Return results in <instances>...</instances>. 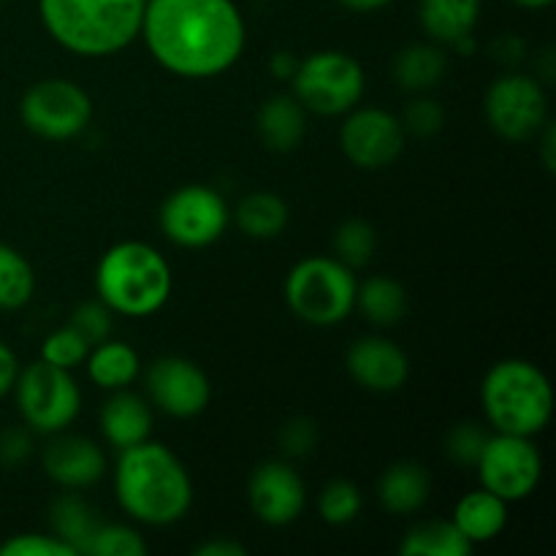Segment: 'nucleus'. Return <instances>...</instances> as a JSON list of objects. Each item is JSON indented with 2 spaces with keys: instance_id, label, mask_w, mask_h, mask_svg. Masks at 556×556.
Returning <instances> with one entry per match:
<instances>
[{
  "instance_id": "nucleus-1",
  "label": "nucleus",
  "mask_w": 556,
  "mask_h": 556,
  "mask_svg": "<svg viewBox=\"0 0 556 556\" xmlns=\"http://www.w3.org/2000/svg\"><path fill=\"white\" fill-rule=\"evenodd\" d=\"M141 36L168 74L210 79L237 65L248 27L233 0H147Z\"/></svg>"
},
{
  "instance_id": "nucleus-2",
  "label": "nucleus",
  "mask_w": 556,
  "mask_h": 556,
  "mask_svg": "<svg viewBox=\"0 0 556 556\" xmlns=\"http://www.w3.org/2000/svg\"><path fill=\"white\" fill-rule=\"evenodd\" d=\"M114 494L134 521L168 527L188 516L193 505V481L172 448L144 440L119 451Z\"/></svg>"
},
{
  "instance_id": "nucleus-3",
  "label": "nucleus",
  "mask_w": 556,
  "mask_h": 556,
  "mask_svg": "<svg viewBox=\"0 0 556 556\" xmlns=\"http://www.w3.org/2000/svg\"><path fill=\"white\" fill-rule=\"evenodd\" d=\"M147 0H38L49 36L81 58L123 52L141 36Z\"/></svg>"
},
{
  "instance_id": "nucleus-4",
  "label": "nucleus",
  "mask_w": 556,
  "mask_h": 556,
  "mask_svg": "<svg viewBox=\"0 0 556 556\" xmlns=\"http://www.w3.org/2000/svg\"><path fill=\"white\" fill-rule=\"evenodd\" d=\"M172 266L147 242H117L103 253L96 269L98 299L125 318L155 315L172 296Z\"/></svg>"
},
{
  "instance_id": "nucleus-5",
  "label": "nucleus",
  "mask_w": 556,
  "mask_h": 556,
  "mask_svg": "<svg viewBox=\"0 0 556 556\" xmlns=\"http://www.w3.org/2000/svg\"><path fill=\"white\" fill-rule=\"evenodd\" d=\"M481 405L494 432L535 438L554 416V389L527 358H503L483 378Z\"/></svg>"
},
{
  "instance_id": "nucleus-6",
  "label": "nucleus",
  "mask_w": 556,
  "mask_h": 556,
  "mask_svg": "<svg viewBox=\"0 0 556 556\" xmlns=\"http://www.w3.org/2000/svg\"><path fill=\"white\" fill-rule=\"evenodd\" d=\"M358 282L340 258L313 255L288 271L286 302L299 320L318 329L342 324L356 309Z\"/></svg>"
},
{
  "instance_id": "nucleus-7",
  "label": "nucleus",
  "mask_w": 556,
  "mask_h": 556,
  "mask_svg": "<svg viewBox=\"0 0 556 556\" xmlns=\"http://www.w3.org/2000/svg\"><path fill=\"white\" fill-rule=\"evenodd\" d=\"M291 85L293 96L307 112L320 114V117H340L356 109L367 79H364L362 63L353 54L324 49V52L299 60Z\"/></svg>"
},
{
  "instance_id": "nucleus-8",
  "label": "nucleus",
  "mask_w": 556,
  "mask_h": 556,
  "mask_svg": "<svg viewBox=\"0 0 556 556\" xmlns=\"http://www.w3.org/2000/svg\"><path fill=\"white\" fill-rule=\"evenodd\" d=\"M14 391L25 427L47 438L65 432L81 410V391L71 369L52 367L43 358L20 369Z\"/></svg>"
},
{
  "instance_id": "nucleus-9",
  "label": "nucleus",
  "mask_w": 556,
  "mask_h": 556,
  "mask_svg": "<svg viewBox=\"0 0 556 556\" xmlns=\"http://www.w3.org/2000/svg\"><path fill=\"white\" fill-rule=\"evenodd\" d=\"M20 117L38 139L68 141L90 125L92 101L76 81L41 79L22 96Z\"/></svg>"
},
{
  "instance_id": "nucleus-10",
  "label": "nucleus",
  "mask_w": 556,
  "mask_h": 556,
  "mask_svg": "<svg viewBox=\"0 0 556 556\" xmlns=\"http://www.w3.org/2000/svg\"><path fill=\"white\" fill-rule=\"evenodd\" d=\"M481 486L503 497L505 503L527 500L543 478V456L532 438L494 432L489 434L478 459Z\"/></svg>"
},
{
  "instance_id": "nucleus-11",
  "label": "nucleus",
  "mask_w": 556,
  "mask_h": 556,
  "mask_svg": "<svg viewBox=\"0 0 556 556\" xmlns=\"http://www.w3.org/2000/svg\"><path fill=\"white\" fill-rule=\"evenodd\" d=\"M231 210L210 185H182L161 206V228L174 244L201 250L226 233Z\"/></svg>"
},
{
  "instance_id": "nucleus-12",
  "label": "nucleus",
  "mask_w": 556,
  "mask_h": 556,
  "mask_svg": "<svg viewBox=\"0 0 556 556\" xmlns=\"http://www.w3.org/2000/svg\"><path fill=\"white\" fill-rule=\"evenodd\" d=\"M483 112L494 134L521 144L535 139L548 123L546 90L535 76L505 74L486 90Z\"/></svg>"
},
{
  "instance_id": "nucleus-13",
  "label": "nucleus",
  "mask_w": 556,
  "mask_h": 556,
  "mask_svg": "<svg viewBox=\"0 0 556 556\" xmlns=\"http://www.w3.org/2000/svg\"><path fill=\"white\" fill-rule=\"evenodd\" d=\"M340 144L353 166L378 172L391 166L405 152V125L386 109H356L342 123Z\"/></svg>"
},
{
  "instance_id": "nucleus-14",
  "label": "nucleus",
  "mask_w": 556,
  "mask_h": 556,
  "mask_svg": "<svg viewBox=\"0 0 556 556\" xmlns=\"http://www.w3.org/2000/svg\"><path fill=\"white\" fill-rule=\"evenodd\" d=\"M150 402L172 418H195L210 407L212 383L204 369L185 356H161L147 369Z\"/></svg>"
},
{
  "instance_id": "nucleus-15",
  "label": "nucleus",
  "mask_w": 556,
  "mask_h": 556,
  "mask_svg": "<svg viewBox=\"0 0 556 556\" xmlns=\"http://www.w3.org/2000/svg\"><path fill=\"white\" fill-rule=\"evenodd\" d=\"M248 497L250 508L264 525L286 527L304 514L307 489L288 462H264L250 476Z\"/></svg>"
},
{
  "instance_id": "nucleus-16",
  "label": "nucleus",
  "mask_w": 556,
  "mask_h": 556,
  "mask_svg": "<svg viewBox=\"0 0 556 556\" xmlns=\"http://www.w3.org/2000/svg\"><path fill=\"white\" fill-rule=\"evenodd\" d=\"M348 372L362 389L375 391V394H391L400 391L410 378V358L383 337H364L356 340L348 351Z\"/></svg>"
},
{
  "instance_id": "nucleus-17",
  "label": "nucleus",
  "mask_w": 556,
  "mask_h": 556,
  "mask_svg": "<svg viewBox=\"0 0 556 556\" xmlns=\"http://www.w3.org/2000/svg\"><path fill=\"white\" fill-rule=\"evenodd\" d=\"M43 472L63 489H87L98 483L106 470L101 445L76 434H52L41 454Z\"/></svg>"
},
{
  "instance_id": "nucleus-18",
  "label": "nucleus",
  "mask_w": 556,
  "mask_h": 556,
  "mask_svg": "<svg viewBox=\"0 0 556 556\" xmlns=\"http://www.w3.org/2000/svg\"><path fill=\"white\" fill-rule=\"evenodd\" d=\"M101 432L106 438V443L119 451L150 440V402L139 394H130L128 389L112 391V396H109V402L101 410Z\"/></svg>"
},
{
  "instance_id": "nucleus-19",
  "label": "nucleus",
  "mask_w": 556,
  "mask_h": 556,
  "mask_svg": "<svg viewBox=\"0 0 556 556\" xmlns=\"http://www.w3.org/2000/svg\"><path fill=\"white\" fill-rule=\"evenodd\" d=\"M255 128L261 141L275 152H291L302 144L307 130V109L296 101V96L277 92L261 103L255 114Z\"/></svg>"
},
{
  "instance_id": "nucleus-20",
  "label": "nucleus",
  "mask_w": 556,
  "mask_h": 556,
  "mask_svg": "<svg viewBox=\"0 0 556 556\" xmlns=\"http://www.w3.org/2000/svg\"><path fill=\"white\" fill-rule=\"evenodd\" d=\"M429 492H432V478H429L427 467L418 462H396L378 481L380 505L394 516L421 510L427 505Z\"/></svg>"
},
{
  "instance_id": "nucleus-21",
  "label": "nucleus",
  "mask_w": 556,
  "mask_h": 556,
  "mask_svg": "<svg viewBox=\"0 0 556 556\" xmlns=\"http://www.w3.org/2000/svg\"><path fill=\"white\" fill-rule=\"evenodd\" d=\"M456 530L472 543V546H481V543L494 541L500 532L508 525V503L497 494H492L489 489H476V492H467L465 497L456 503L454 519Z\"/></svg>"
},
{
  "instance_id": "nucleus-22",
  "label": "nucleus",
  "mask_w": 556,
  "mask_h": 556,
  "mask_svg": "<svg viewBox=\"0 0 556 556\" xmlns=\"http://www.w3.org/2000/svg\"><path fill=\"white\" fill-rule=\"evenodd\" d=\"M418 20L434 43L451 47L472 36L481 20V0H418Z\"/></svg>"
},
{
  "instance_id": "nucleus-23",
  "label": "nucleus",
  "mask_w": 556,
  "mask_h": 556,
  "mask_svg": "<svg viewBox=\"0 0 556 556\" xmlns=\"http://www.w3.org/2000/svg\"><path fill=\"white\" fill-rule=\"evenodd\" d=\"M87 375L103 391L128 389L141 375V358L130 345L117 340H103L90 348L85 358Z\"/></svg>"
},
{
  "instance_id": "nucleus-24",
  "label": "nucleus",
  "mask_w": 556,
  "mask_h": 556,
  "mask_svg": "<svg viewBox=\"0 0 556 556\" xmlns=\"http://www.w3.org/2000/svg\"><path fill=\"white\" fill-rule=\"evenodd\" d=\"M448 54L443 43H410L394 58V79L402 90L427 92L443 81Z\"/></svg>"
},
{
  "instance_id": "nucleus-25",
  "label": "nucleus",
  "mask_w": 556,
  "mask_h": 556,
  "mask_svg": "<svg viewBox=\"0 0 556 556\" xmlns=\"http://www.w3.org/2000/svg\"><path fill=\"white\" fill-rule=\"evenodd\" d=\"M49 525H52V535H58L60 541L68 543L76 554H85L90 546L92 535H96L98 527L103 525L98 510L92 508L87 500H81L79 494H63L52 503L49 510Z\"/></svg>"
},
{
  "instance_id": "nucleus-26",
  "label": "nucleus",
  "mask_w": 556,
  "mask_h": 556,
  "mask_svg": "<svg viewBox=\"0 0 556 556\" xmlns=\"http://www.w3.org/2000/svg\"><path fill=\"white\" fill-rule=\"evenodd\" d=\"M239 231L253 239H275L288 226V206L280 195L269 190H255L248 193L233 210Z\"/></svg>"
},
{
  "instance_id": "nucleus-27",
  "label": "nucleus",
  "mask_w": 556,
  "mask_h": 556,
  "mask_svg": "<svg viewBox=\"0 0 556 556\" xmlns=\"http://www.w3.org/2000/svg\"><path fill=\"white\" fill-rule=\"evenodd\" d=\"M356 307L375 326H396L407 313V291L394 277H369L358 286Z\"/></svg>"
},
{
  "instance_id": "nucleus-28",
  "label": "nucleus",
  "mask_w": 556,
  "mask_h": 556,
  "mask_svg": "<svg viewBox=\"0 0 556 556\" xmlns=\"http://www.w3.org/2000/svg\"><path fill=\"white\" fill-rule=\"evenodd\" d=\"M472 548L454 521H424L400 543L402 556H470Z\"/></svg>"
},
{
  "instance_id": "nucleus-29",
  "label": "nucleus",
  "mask_w": 556,
  "mask_h": 556,
  "mask_svg": "<svg viewBox=\"0 0 556 556\" xmlns=\"http://www.w3.org/2000/svg\"><path fill=\"white\" fill-rule=\"evenodd\" d=\"M33 293H36V271L30 261L11 244L0 242V313L22 309Z\"/></svg>"
},
{
  "instance_id": "nucleus-30",
  "label": "nucleus",
  "mask_w": 556,
  "mask_h": 556,
  "mask_svg": "<svg viewBox=\"0 0 556 556\" xmlns=\"http://www.w3.org/2000/svg\"><path fill=\"white\" fill-rule=\"evenodd\" d=\"M362 492L353 481H345V478H337V481L326 483L324 492H320L318 500V510L320 519L326 525H351L358 514H362Z\"/></svg>"
},
{
  "instance_id": "nucleus-31",
  "label": "nucleus",
  "mask_w": 556,
  "mask_h": 556,
  "mask_svg": "<svg viewBox=\"0 0 556 556\" xmlns=\"http://www.w3.org/2000/svg\"><path fill=\"white\" fill-rule=\"evenodd\" d=\"M375 248H378V233L367 220H348L337 228L334 233V258L356 269V266L369 264Z\"/></svg>"
},
{
  "instance_id": "nucleus-32",
  "label": "nucleus",
  "mask_w": 556,
  "mask_h": 556,
  "mask_svg": "<svg viewBox=\"0 0 556 556\" xmlns=\"http://www.w3.org/2000/svg\"><path fill=\"white\" fill-rule=\"evenodd\" d=\"M147 552H150V546L134 527L103 521L92 535L85 556H144Z\"/></svg>"
},
{
  "instance_id": "nucleus-33",
  "label": "nucleus",
  "mask_w": 556,
  "mask_h": 556,
  "mask_svg": "<svg viewBox=\"0 0 556 556\" xmlns=\"http://www.w3.org/2000/svg\"><path fill=\"white\" fill-rule=\"evenodd\" d=\"M90 345H87L85 337L74 329V326L65 324L63 329L52 331V334L43 340L41 345V358L52 367L60 369H76L79 364H85Z\"/></svg>"
},
{
  "instance_id": "nucleus-34",
  "label": "nucleus",
  "mask_w": 556,
  "mask_h": 556,
  "mask_svg": "<svg viewBox=\"0 0 556 556\" xmlns=\"http://www.w3.org/2000/svg\"><path fill=\"white\" fill-rule=\"evenodd\" d=\"M489 432L481 424H459L448 432L445 438V454L462 467H476L478 459L483 454V445H486Z\"/></svg>"
},
{
  "instance_id": "nucleus-35",
  "label": "nucleus",
  "mask_w": 556,
  "mask_h": 556,
  "mask_svg": "<svg viewBox=\"0 0 556 556\" xmlns=\"http://www.w3.org/2000/svg\"><path fill=\"white\" fill-rule=\"evenodd\" d=\"M68 326H74L81 337L87 340V345H98V342L109 340L112 334V309L98 299V302H81L79 307L71 313Z\"/></svg>"
},
{
  "instance_id": "nucleus-36",
  "label": "nucleus",
  "mask_w": 556,
  "mask_h": 556,
  "mask_svg": "<svg viewBox=\"0 0 556 556\" xmlns=\"http://www.w3.org/2000/svg\"><path fill=\"white\" fill-rule=\"evenodd\" d=\"M0 556H79L58 535H11L9 541L0 543Z\"/></svg>"
},
{
  "instance_id": "nucleus-37",
  "label": "nucleus",
  "mask_w": 556,
  "mask_h": 556,
  "mask_svg": "<svg viewBox=\"0 0 556 556\" xmlns=\"http://www.w3.org/2000/svg\"><path fill=\"white\" fill-rule=\"evenodd\" d=\"M445 123V112L438 101L432 98H416L410 106L405 109V117H402V125L405 130L416 136H434Z\"/></svg>"
},
{
  "instance_id": "nucleus-38",
  "label": "nucleus",
  "mask_w": 556,
  "mask_h": 556,
  "mask_svg": "<svg viewBox=\"0 0 556 556\" xmlns=\"http://www.w3.org/2000/svg\"><path fill=\"white\" fill-rule=\"evenodd\" d=\"M315 443H318V429H315V424L309 418H291L282 427L280 445L288 456L302 459V456H307L315 448Z\"/></svg>"
},
{
  "instance_id": "nucleus-39",
  "label": "nucleus",
  "mask_w": 556,
  "mask_h": 556,
  "mask_svg": "<svg viewBox=\"0 0 556 556\" xmlns=\"http://www.w3.org/2000/svg\"><path fill=\"white\" fill-rule=\"evenodd\" d=\"M33 454V440L30 429L11 427L0 432V465L16 467Z\"/></svg>"
},
{
  "instance_id": "nucleus-40",
  "label": "nucleus",
  "mask_w": 556,
  "mask_h": 556,
  "mask_svg": "<svg viewBox=\"0 0 556 556\" xmlns=\"http://www.w3.org/2000/svg\"><path fill=\"white\" fill-rule=\"evenodd\" d=\"M16 375H20V358H16V353L0 340V400H3L9 391H14Z\"/></svg>"
},
{
  "instance_id": "nucleus-41",
  "label": "nucleus",
  "mask_w": 556,
  "mask_h": 556,
  "mask_svg": "<svg viewBox=\"0 0 556 556\" xmlns=\"http://www.w3.org/2000/svg\"><path fill=\"white\" fill-rule=\"evenodd\" d=\"M492 52H494V58L500 60V63L516 65V63H521V60H525L527 47H525V41H521L519 36H510V33H508V36H500L497 41H494Z\"/></svg>"
},
{
  "instance_id": "nucleus-42",
  "label": "nucleus",
  "mask_w": 556,
  "mask_h": 556,
  "mask_svg": "<svg viewBox=\"0 0 556 556\" xmlns=\"http://www.w3.org/2000/svg\"><path fill=\"white\" fill-rule=\"evenodd\" d=\"M195 556H244L248 548L237 541H228V538H215V541H206L201 546L193 548Z\"/></svg>"
},
{
  "instance_id": "nucleus-43",
  "label": "nucleus",
  "mask_w": 556,
  "mask_h": 556,
  "mask_svg": "<svg viewBox=\"0 0 556 556\" xmlns=\"http://www.w3.org/2000/svg\"><path fill=\"white\" fill-rule=\"evenodd\" d=\"M535 139L541 141L543 166H546V172L554 174V166H556V128H554L552 119H548V123L543 125V130L535 136Z\"/></svg>"
},
{
  "instance_id": "nucleus-44",
  "label": "nucleus",
  "mask_w": 556,
  "mask_h": 556,
  "mask_svg": "<svg viewBox=\"0 0 556 556\" xmlns=\"http://www.w3.org/2000/svg\"><path fill=\"white\" fill-rule=\"evenodd\" d=\"M299 68V58L293 52H275L269 60V71L282 81H291Z\"/></svg>"
},
{
  "instance_id": "nucleus-45",
  "label": "nucleus",
  "mask_w": 556,
  "mask_h": 556,
  "mask_svg": "<svg viewBox=\"0 0 556 556\" xmlns=\"http://www.w3.org/2000/svg\"><path fill=\"white\" fill-rule=\"evenodd\" d=\"M340 5H345L348 11H358V14H369V11L386 9L391 0H337Z\"/></svg>"
},
{
  "instance_id": "nucleus-46",
  "label": "nucleus",
  "mask_w": 556,
  "mask_h": 556,
  "mask_svg": "<svg viewBox=\"0 0 556 556\" xmlns=\"http://www.w3.org/2000/svg\"><path fill=\"white\" fill-rule=\"evenodd\" d=\"M514 3L521 5V9L541 11V9H548V5H554V0H514Z\"/></svg>"
},
{
  "instance_id": "nucleus-47",
  "label": "nucleus",
  "mask_w": 556,
  "mask_h": 556,
  "mask_svg": "<svg viewBox=\"0 0 556 556\" xmlns=\"http://www.w3.org/2000/svg\"><path fill=\"white\" fill-rule=\"evenodd\" d=\"M0 3H3V0H0Z\"/></svg>"
}]
</instances>
